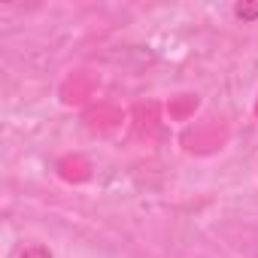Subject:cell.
<instances>
[{
	"label": "cell",
	"mask_w": 258,
	"mask_h": 258,
	"mask_svg": "<svg viewBox=\"0 0 258 258\" xmlns=\"http://www.w3.org/2000/svg\"><path fill=\"white\" fill-rule=\"evenodd\" d=\"M231 13H234V19H237V22H243V25L258 22V4H234V7H231Z\"/></svg>",
	"instance_id": "6da1fadb"
},
{
	"label": "cell",
	"mask_w": 258,
	"mask_h": 258,
	"mask_svg": "<svg viewBox=\"0 0 258 258\" xmlns=\"http://www.w3.org/2000/svg\"><path fill=\"white\" fill-rule=\"evenodd\" d=\"M16 258H52V252H49L43 243H31V246H25Z\"/></svg>",
	"instance_id": "7a4b0ae2"
}]
</instances>
